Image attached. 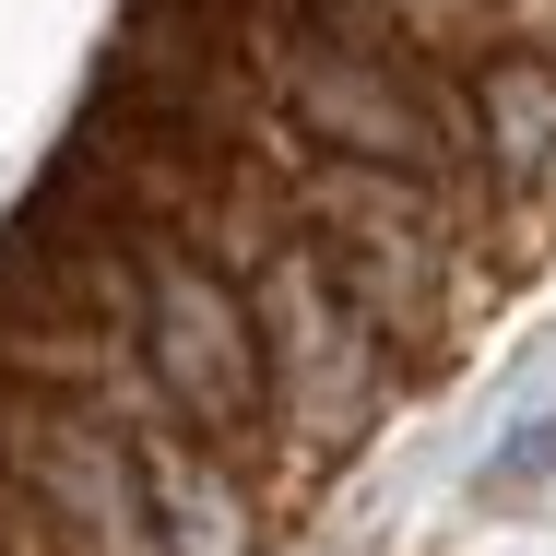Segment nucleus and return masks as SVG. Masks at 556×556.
<instances>
[{"mask_svg":"<svg viewBox=\"0 0 556 556\" xmlns=\"http://www.w3.org/2000/svg\"><path fill=\"white\" fill-rule=\"evenodd\" d=\"M130 343L154 367V391L178 403L190 439H237L261 450L285 415H273V367H261V332L249 308L225 296V273L178 237H142V273H130Z\"/></svg>","mask_w":556,"mask_h":556,"instance_id":"nucleus-1","label":"nucleus"},{"mask_svg":"<svg viewBox=\"0 0 556 556\" xmlns=\"http://www.w3.org/2000/svg\"><path fill=\"white\" fill-rule=\"evenodd\" d=\"M249 308H261V332H273V343H261L273 415H285L308 450L367 439L379 403H391V343L367 332V308L308 261V237H273V249L249 261Z\"/></svg>","mask_w":556,"mask_h":556,"instance_id":"nucleus-2","label":"nucleus"},{"mask_svg":"<svg viewBox=\"0 0 556 556\" xmlns=\"http://www.w3.org/2000/svg\"><path fill=\"white\" fill-rule=\"evenodd\" d=\"M261 72H273V96L296 118V142L308 154H332V166H367V178H403V190H450V118L427 108V84H403L391 60H367L355 36H308V24H285V36H261Z\"/></svg>","mask_w":556,"mask_h":556,"instance_id":"nucleus-3","label":"nucleus"},{"mask_svg":"<svg viewBox=\"0 0 556 556\" xmlns=\"http://www.w3.org/2000/svg\"><path fill=\"white\" fill-rule=\"evenodd\" d=\"M0 439H12L24 485L48 497V521H60L84 556H166V545H154L142 462H130V439H118V427H96V415H24V403H0Z\"/></svg>","mask_w":556,"mask_h":556,"instance_id":"nucleus-4","label":"nucleus"},{"mask_svg":"<svg viewBox=\"0 0 556 556\" xmlns=\"http://www.w3.org/2000/svg\"><path fill=\"white\" fill-rule=\"evenodd\" d=\"M142 462V497H154V545L166 556H249V497L214 473V450L190 439V427H166V439L130 450Z\"/></svg>","mask_w":556,"mask_h":556,"instance_id":"nucleus-5","label":"nucleus"},{"mask_svg":"<svg viewBox=\"0 0 556 556\" xmlns=\"http://www.w3.org/2000/svg\"><path fill=\"white\" fill-rule=\"evenodd\" d=\"M473 118H485V166L509 190H556V60H497L473 84Z\"/></svg>","mask_w":556,"mask_h":556,"instance_id":"nucleus-6","label":"nucleus"}]
</instances>
